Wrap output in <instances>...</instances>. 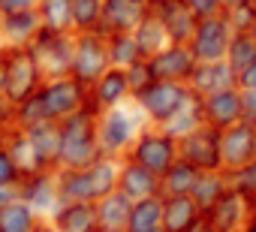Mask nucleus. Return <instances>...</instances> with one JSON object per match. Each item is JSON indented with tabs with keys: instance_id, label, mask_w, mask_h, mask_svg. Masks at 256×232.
I'll use <instances>...</instances> for the list:
<instances>
[{
	"instance_id": "obj_49",
	"label": "nucleus",
	"mask_w": 256,
	"mask_h": 232,
	"mask_svg": "<svg viewBox=\"0 0 256 232\" xmlns=\"http://www.w3.org/2000/svg\"><path fill=\"white\" fill-rule=\"evenodd\" d=\"M96 232H124V229H106V226H100Z\"/></svg>"
},
{
	"instance_id": "obj_43",
	"label": "nucleus",
	"mask_w": 256,
	"mask_h": 232,
	"mask_svg": "<svg viewBox=\"0 0 256 232\" xmlns=\"http://www.w3.org/2000/svg\"><path fill=\"white\" fill-rule=\"evenodd\" d=\"M40 0H0V16L4 12H22V10H36Z\"/></svg>"
},
{
	"instance_id": "obj_18",
	"label": "nucleus",
	"mask_w": 256,
	"mask_h": 232,
	"mask_svg": "<svg viewBox=\"0 0 256 232\" xmlns=\"http://www.w3.org/2000/svg\"><path fill=\"white\" fill-rule=\"evenodd\" d=\"M187 88L196 96H208L226 88H238V76L226 60H208V64H196V70L187 78Z\"/></svg>"
},
{
	"instance_id": "obj_54",
	"label": "nucleus",
	"mask_w": 256,
	"mask_h": 232,
	"mask_svg": "<svg viewBox=\"0 0 256 232\" xmlns=\"http://www.w3.org/2000/svg\"><path fill=\"white\" fill-rule=\"evenodd\" d=\"M250 6H253V10H256V0H250Z\"/></svg>"
},
{
	"instance_id": "obj_17",
	"label": "nucleus",
	"mask_w": 256,
	"mask_h": 232,
	"mask_svg": "<svg viewBox=\"0 0 256 232\" xmlns=\"http://www.w3.org/2000/svg\"><path fill=\"white\" fill-rule=\"evenodd\" d=\"M202 118L205 124L226 130L241 121V88H226L217 94L202 96Z\"/></svg>"
},
{
	"instance_id": "obj_26",
	"label": "nucleus",
	"mask_w": 256,
	"mask_h": 232,
	"mask_svg": "<svg viewBox=\"0 0 256 232\" xmlns=\"http://www.w3.org/2000/svg\"><path fill=\"white\" fill-rule=\"evenodd\" d=\"M199 205L193 196H163V229L166 232H187L190 223L199 217Z\"/></svg>"
},
{
	"instance_id": "obj_7",
	"label": "nucleus",
	"mask_w": 256,
	"mask_h": 232,
	"mask_svg": "<svg viewBox=\"0 0 256 232\" xmlns=\"http://www.w3.org/2000/svg\"><path fill=\"white\" fill-rule=\"evenodd\" d=\"M126 157L142 163L145 169H151L154 175H163L175 160H178V139L172 133H166L163 127L154 130H139L133 148L126 151Z\"/></svg>"
},
{
	"instance_id": "obj_15",
	"label": "nucleus",
	"mask_w": 256,
	"mask_h": 232,
	"mask_svg": "<svg viewBox=\"0 0 256 232\" xmlns=\"http://www.w3.org/2000/svg\"><path fill=\"white\" fill-rule=\"evenodd\" d=\"M148 60L154 66V76L163 82H184L187 84L190 72L196 70V58H193L190 46H184V42H169L166 48H160Z\"/></svg>"
},
{
	"instance_id": "obj_38",
	"label": "nucleus",
	"mask_w": 256,
	"mask_h": 232,
	"mask_svg": "<svg viewBox=\"0 0 256 232\" xmlns=\"http://www.w3.org/2000/svg\"><path fill=\"white\" fill-rule=\"evenodd\" d=\"M126 82H130V96H133V100H136L139 94H145V90L157 82L151 60H148V58H139L133 66H126Z\"/></svg>"
},
{
	"instance_id": "obj_10",
	"label": "nucleus",
	"mask_w": 256,
	"mask_h": 232,
	"mask_svg": "<svg viewBox=\"0 0 256 232\" xmlns=\"http://www.w3.org/2000/svg\"><path fill=\"white\" fill-rule=\"evenodd\" d=\"M178 157L196 166L199 172H217L223 169L220 160V130L211 124H199L187 136L178 139Z\"/></svg>"
},
{
	"instance_id": "obj_6",
	"label": "nucleus",
	"mask_w": 256,
	"mask_h": 232,
	"mask_svg": "<svg viewBox=\"0 0 256 232\" xmlns=\"http://www.w3.org/2000/svg\"><path fill=\"white\" fill-rule=\"evenodd\" d=\"M190 88L184 84V82H163V78H157L145 94H139L133 102L151 118V124H157V127H163V124H169L175 114L184 108V102L190 100Z\"/></svg>"
},
{
	"instance_id": "obj_47",
	"label": "nucleus",
	"mask_w": 256,
	"mask_h": 232,
	"mask_svg": "<svg viewBox=\"0 0 256 232\" xmlns=\"http://www.w3.org/2000/svg\"><path fill=\"white\" fill-rule=\"evenodd\" d=\"M244 4H250V0H223V12L226 10H235V6H244Z\"/></svg>"
},
{
	"instance_id": "obj_46",
	"label": "nucleus",
	"mask_w": 256,
	"mask_h": 232,
	"mask_svg": "<svg viewBox=\"0 0 256 232\" xmlns=\"http://www.w3.org/2000/svg\"><path fill=\"white\" fill-rule=\"evenodd\" d=\"M187 232H217V229H214L211 217H208V214L202 211V214H199V217H196V220L190 223V229H187Z\"/></svg>"
},
{
	"instance_id": "obj_16",
	"label": "nucleus",
	"mask_w": 256,
	"mask_h": 232,
	"mask_svg": "<svg viewBox=\"0 0 256 232\" xmlns=\"http://www.w3.org/2000/svg\"><path fill=\"white\" fill-rule=\"evenodd\" d=\"M148 10L163 22V28H166V34H169L172 42H184V46L190 42L199 18L193 16V10L184 4V0H157V4L148 6Z\"/></svg>"
},
{
	"instance_id": "obj_52",
	"label": "nucleus",
	"mask_w": 256,
	"mask_h": 232,
	"mask_svg": "<svg viewBox=\"0 0 256 232\" xmlns=\"http://www.w3.org/2000/svg\"><path fill=\"white\" fill-rule=\"evenodd\" d=\"M4 133H6V130H0V145H4Z\"/></svg>"
},
{
	"instance_id": "obj_21",
	"label": "nucleus",
	"mask_w": 256,
	"mask_h": 232,
	"mask_svg": "<svg viewBox=\"0 0 256 232\" xmlns=\"http://www.w3.org/2000/svg\"><path fill=\"white\" fill-rule=\"evenodd\" d=\"M256 208L238 193V190H226L214 205H211V211H205L208 217H211V223H214V229L217 232H238L241 229V223L253 214Z\"/></svg>"
},
{
	"instance_id": "obj_27",
	"label": "nucleus",
	"mask_w": 256,
	"mask_h": 232,
	"mask_svg": "<svg viewBox=\"0 0 256 232\" xmlns=\"http://www.w3.org/2000/svg\"><path fill=\"white\" fill-rule=\"evenodd\" d=\"M130 208H133V199L114 187L112 193H106V196L96 202V217H100V226H106V229H124V232H126Z\"/></svg>"
},
{
	"instance_id": "obj_8",
	"label": "nucleus",
	"mask_w": 256,
	"mask_h": 232,
	"mask_svg": "<svg viewBox=\"0 0 256 232\" xmlns=\"http://www.w3.org/2000/svg\"><path fill=\"white\" fill-rule=\"evenodd\" d=\"M112 66L108 60V46H106V36L100 30H90V34H76V48H72V70L70 76L76 82H82L84 88H90L106 70Z\"/></svg>"
},
{
	"instance_id": "obj_34",
	"label": "nucleus",
	"mask_w": 256,
	"mask_h": 232,
	"mask_svg": "<svg viewBox=\"0 0 256 232\" xmlns=\"http://www.w3.org/2000/svg\"><path fill=\"white\" fill-rule=\"evenodd\" d=\"M36 12H40L42 28L72 34V0H40Z\"/></svg>"
},
{
	"instance_id": "obj_4",
	"label": "nucleus",
	"mask_w": 256,
	"mask_h": 232,
	"mask_svg": "<svg viewBox=\"0 0 256 232\" xmlns=\"http://www.w3.org/2000/svg\"><path fill=\"white\" fill-rule=\"evenodd\" d=\"M72 48H76V34H60V30H48V28H40V34L28 46V52L34 54V60H36L46 82L70 76Z\"/></svg>"
},
{
	"instance_id": "obj_13",
	"label": "nucleus",
	"mask_w": 256,
	"mask_h": 232,
	"mask_svg": "<svg viewBox=\"0 0 256 232\" xmlns=\"http://www.w3.org/2000/svg\"><path fill=\"white\" fill-rule=\"evenodd\" d=\"M124 100H133L130 96V82H126V70L120 66H108L90 88H88V106L94 112H106L120 106Z\"/></svg>"
},
{
	"instance_id": "obj_44",
	"label": "nucleus",
	"mask_w": 256,
	"mask_h": 232,
	"mask_svg": "<svg viewBox=\"0 0 256 232\" xmlns=\"http://www.w3.org/2000/svg\"><path fill=\"white\" fill-rule=\"evenodd\" d=\"M238 88L241 90H256V60L238 72Z\"/></svg>"
},
{
	"instance_id": "obj_42",
	"label": "nucleus",
	"mask_w": 256,
	"mask_h": 232,
	"mask_svg": "<svg viewBox=\"0 0 256 232\" xmlns=\"http://www.w3.org/2000/svg\"><path fill=\"white\" fill-rule=\"evenodd\" d=\"M241 121L256 127V90H241Z\"/></svg>"
},
{
	"instance_id": "obj_32",
	"label": "nucleus",
	"mask_w": 256,
	"mask_h": 232,
	"mask_svg": "<svg viewBox=\"0 0 256 232\" xmlns=\"http://www.w3.org/2000/svg\"><path fill=\"white\" fill-rule=\"evenodd\" d=\"M136 42H139V48H142V54L145 58H151V54H157L160 48H166L172 40H169V34H166V28H163V22L148 10L145 12V18L136 24Z\"/></svg>"
},
{
	"instance_id": "obj_36",
	"label": "nucleus",
	"mask_w": 256,
	"mask_h": 232,
	"mask_svg": "<svg viewBox=\"0 0 256 232\" xmlns=\"http://www.w3.org/2000/svg\"><path fill=\"white\" fill-rule=\"evenodd\" d=\"M102 22V0H72V34L100 30Z\"/></svg>"
},
{
	"instance_id": "obj_24",
	"label": "nucleus",
	"mask_w": 256,
	"mask_h": 232,
	"mask_svg": "<svg viewBox=\"0 0 256 232\" xmlns=\"http://www.w3.org/2000/svg\"><path fill=\"white\" fill-rule=\"evenodd\" d=\"M96 202H60L54 211V232H96Z\"/></svg>"
},
{
	"instance_id": "obj_39",
	"label": "nucleus",
	"mask_w": 256,
	"mask_h": 232,
	"mask_svg": "<svg viewBox=\"0 0 256 232\" xmlns=\"http://www.w3.org/2000/svg\"><path fill=\"white\" fill-rule=\"evenodd\" d=\"M223 16H226V22L232 24V34H250V30H253L256 10H253L250 4H244V6H235V10H226Z\"/></svg>"
},
{
	"instance_id": "obj_37",
	"label": "nucleus",
	"mask_w": 256,
	"mask_h": 232,
	"mask_svg": "<svg viewBox=\"0 0 256 232\" xmlns=\"http://www.w3.org/2000/svg\"><path fill=\"white\" fill-rule=\"evenodd\" d=\"M226 178H229V187H232V190H238V193H241L253 208H256V160L244 163L241 169L226 172Z\"/></svg>"
},
{
	"instance_id": "obj_25",
	"label": "nucleus",
	"mask_w": 256,
	"mask_h": 232,
	"mask_svg": "<svg viewBox=\"0 0 256 232\" xmlns=\"http://www.w3.org/2000/svg\"><path fill=\"white\" fill-rule=\"evenodd\" d=\"M22 130H24V127H22ZM28 136H30L34 145H36V154H40V160H42V169L58 172V166H60V124H58V121L34 124V127H28Z\"/></svg>"
},
{
	"instance_id": "obj_9",
	"label": "nucleus",
	"mask_w": 256,
	"mask_h": 232,
	"mask_svg": "<svg viewBox=\"0 0 256 232\" xmlns=\"http://www.w3.org/2000/svg\"><path fill=\"white\" fill-rule=\"evenodd\" d=\"M40 100L42 108L48 114V121H64L70 114H76L78 108L88 106V88L82 82H76L72 76H60V78H48L40 88Z\"/></svg>"
},
{
	"instance_id": "obj_22",
	"label": "nucleus",
	"mask_w": 256,
	"mask_h": 232,
	"mask_svg": "<svg viewBox=\"0 0 256 232\" xmlns=\"http://www.w3.org/2000/svg\"><path fill=\"white\" fill-rule=\"evenodd\" d=\"M42 22L36 10L22 12H4L0 16V46H30V40L40 34Z\"/></svg>"
},
{
	"instance_id": "obj_40",
	"label": "nucleus",
	"mask_w": 256,
	"mask_h": 232,
	"mask_svg": "<svg viewBox=\"0 0 256 232\" xmlns=\"http://www.w3.org/2000/svg\"><path fill=\"white\" fill-rule=\"evenodd\" d=\"M22 181V172H18V166L12 163V157H10V151L0 145V184H18Z\"/></svg>"
},
{
	"instance_id": "obj_48",
	"label": "nucleus",
	"mask_w": 256,
	"mask_h": 232,
	"mask_svg": "<svg viewBox=\"0 0 256 232\" xmlns=\"http://www.w3.org/2000/svg\"><path fill=\"white\" fill-rule=\"evenodd\" d=\"M139 4H142V6H154V4H157V0H139Z\"/></svg>"
},
{
	"instance_id": "obj_23",
	"label": "nucleus",
	"mask_w": 256,
	"mask_h": 232,
	"mask_svg": "<svg viewBox=\"0 0 256 232\" xmlns=\"http://www.w3.org/2000/svg\"><path fill=\"white\" fill-rule=\"evenodd\" d=\"M4 148L10 151V157H12V163L18 166L22 178L36 175V172H46V169H42V160H40V154H36V145H34V139L28 136V130L10 127V130L4 133Z\"/></svg>"
},
{
	"instance_id": "obj_12",
	"label": "nucleus",
	"mask_w": 256,
	"mask_h": 232,
	"mask_svg": "<svg viewBox=\"0 0 256 232\" xmlns=\"http://www.w3.org/2000/svg\"><path fill=\"white\" fill-rule=\"evenodd\" d=\"M220 160H223V172L241 169L244 163L256 160V127L238 121L220 130Z\"/></svg>"
},
{
	"instance_id": "obj_33",
	"label": "nucleus",
	"mask_w": 256,
	"mask_h": 232,
	"mask_svg": "<svg viewBox=\"0 0 256 232\" xmlns=\"http://www.w3.org/2000/svg\"><path fill=\"white\" fill-rule=\"evenodd\" d=\"M106 46H108V60H112V66H120V70L133 66L139 58H145L142 48H139V42H136V34H133V30H130V34H108V36H106Z\"/></svg>"
},
{
	"instance_id": "obj_11",
	"label": "nucleus",
	"mask_w": 256,
	"mask_h": 232,
	"mask_svg": "<svg viewBox=\"0 0 256 232\" xmlns=\"http://www.w3.org/2000/svg\"><path fill=\"white\" fill-rule=\"evenodd\" d=\"M229 40H232V24L226 22V16H211V18H199L187 46L196 64H208V60H226Z\"/></svg>"
},
{
	"instance_id": "obj_51",
	"label": "nucleus",
	"mask_w": 256,
	"mask_h": 232,
	"mask_svg": "<svg viewBox=\"0 0 256 232\" xmlns=\"http://www.w3.org/2000/svg\"><path fill=\"white\" fill-rule=\"evenodd\" d=\"M250 34H253V36H256V18H253V30H250Z\"/></svg>"
},
{
	"instance_id": "obj_5",
	"label": "nucleus",
	"mask_w": 256,
	"mask_h": 232,
	"mask_svg": "<svg viewBox=\"0 0 256 232\" xmlns=\"http://www.w3.org/2000/svg\"><path fill=\"white\" fill-rule=\"evenodd\" d=\"M136 136H139L136 121L124 106L96 112V142H100V151L106 157H118V160L126 157V151L133 148Z\"/></svg>"
},
{
	"instance_id": "obj_2",
	"label": "nucleus",
	"mask_w": 256,
	"mask_h": 232,
	"mask_svg": "<svg viewBox=\"0 0 256 232\" xmlns=\"http://www.w3.org/2000/svg\"><path fill=\"white\" fill-rule=\"evenodd\" d=\"M100 157L102 151L96 142V112L84 106L60 121V166L58 169H84Z\"/></svg>"
},
{
	"instance_id": "obj_31",
	"label": "nucleus",
	"mask_w": 256,
	"mask_h": 232,
	"mask_svg": "<svg viewBox=\"0 0 256 232\" xmlns=\"http://www.w3.org/2000/svg\"><path fill=\"white\" fill-rule=\"evenodd\" d=\"M163 223V193L136 199L130 208V220H126V232H145Z\"/></svg>"
},
{
	"instance_id": "obj_3",
	"label": "nucleus",
	"mask_w": 256,
	"mask_h": 232,
	"mask_svg": "<svg viewBox=\"0 0 256 232\" xmlns=\"http://www.w3.org/2000/svg\"><path fill=\"white\" fill-rule=\"evenodd\" d=\"M42 72L28 46H0V94L12 106L24 102L42 88Z\"/></svg>"
},
{
	"instance_id": "obj_45",
	"label": "nucleus",
	"mask_w": 256,
	"mask_h": 232,
	"mask_svg": "<svg viewBox=\"0 0 256 232\" xmlns=\"http://www.w3.org/2000/svg\"><path fill=\"white\" fill-rule=\"evenodd\" d=\"M18 184H22V181H18ZM18 184H0V208L10 205V202H16V199H22Z\"/></svg>"
},
{
	"instance_id": "obj_14",
	"label": "nucleus",
	"mask_w": 256,
	"mask_h": 232,
	"mask_svg": "<svg viewBox=\"0 0 256 232\" xmlns=\"http://www.w3.org/2000/svg\"><path fill=\"white\" fill-rule=\"evenodd\" d=\"M18 190H22V199H24V202L40 214V217H42V214H48V211L54 214V211H58V205L64 202V199H60V190H58V172H52V169L22 178Z\"/></svg>"
},
{
	"instance_id": "obj_35",
	"label": "nucleus",
	"mask_w": 256,
	"mask_h": 232,
	"mask_svg": "<svg viewBox=\"0 0 256 232\" xmlns=\"http://www.w3.org/2000/svg\"><path fill=\"white\" fill-rule=\"evenodd\" d=\"M256 60V36L253 34H232L226 48V64L235 70V76Z\"/></svg>"
},
{
	"instance_id": "obj_20",
	"label": "nucleus",
	"mask_w": 256,
	"mask_h": 232,
	"mask_svg": "<svg viewBox=\"0 0 256 232\" xmlns=\"http://www.w3.org/2000/svg\"><path fill=\"white\" fill-rule=\"evenodd\" d=\"M118 190L126 193L133 202L136 199H148L160 193V175H154L151 169H145L142 163L120 157V169H118Z\"/></svg>"
},
{
	"instance_id": "obj_1",
	"label": "nucleus",
	"mask_w": 256,
	"mask_h": 232,
	"mask_svg": "<svg viewBox=\"0 0 256 232\" xmlns=\"http://www.w3.org/2000/svg\"><path fill=\"white\" fill-rule=\"evenodd\" d=\"M118 157H100L84 169H58V190L64 202H100L118 187Z\"/></svg>"
},
{
	"instance_id": "obj_29",
	"label": "nucleus",
	"mask_w": 256,
	"mask_h": 232,
	"mask_svg": "<svg viewBox=\"0 0 256 232\" xmlns=\"http://www.w3.org/2000/svg\"><path fill=\"white\" fill-rule=\"evenodd\" d=\"M40 226V214L24 199H16L0 208V232H36Z\"/></svg>"
},
{
	"instance_id": "obj_28",
	"label": "nucleus",
	"mask_w": 256,
	"mask_h": 232,
	"mask_svg": "<svg viewBox=\"0 0 256 232\" xmlns=\"http://www.w3.org/2000/svg\"><path fill=\"white\" fill-rule=\"evenodd\" d=\"M196 178H199V169L178 157V160L160 175V193H163V196H190Z\"/></svg>"
},
{
	"instance_id": "obj_19",
	"label": "nucleus",
	"mask_w": 256,
	"mask_h": 232,
	"mask_svg": "<svg viewBox=\"0 0 256 232\" xmlns=\"http://www.w3.org/2000/svg\"><path fill=\"white\" fill-rule=\"evenodd\" d=\"M148 6H142L139 0H102V22H100V34H130L136 30V24L145 18Z\"/></svg>"
},
{
	"instance_id": "obj_41",
	"label": "nucleus",
	"mask_w": 256,
	"mask_h": 232,
	"mask_svg": "<svg viewBox=\"0 0 256 232\" xmlns=\"http://www.w3.org/2000/svg\"><path fill=\"white\" fill-rule=\"evenodd\" d=\"M193 10L196 18H211V16H223V0H184Z\"/></svg>"
},
{
	"instance_id": "obj_30",
	"label": "nucleus",
	"mask_w": 256,
	"mask_h": 232,
	"mask_svg": "<svg viewBox=\"0 0 256 232\" xmlns=\"http://www.w3.org/2000/svg\"><path fill=\"white\" fill-rule=\"evenodd\" d=\"M226 190H229V178H226L223 169H217V172H199V178H196L190 196H193V202L199 205V211H211V205H214Z\"/></svg>"
},
{
	"instance_id": "obj_50",
	"label": "nucleus",
	"mask_w": 256,
	"mask_h": 232,
	"mask_svg": "<svg viewBox=\"0 0 256 232\" xmlns=\"http://www.w3.org/2000/svg\"><path fill=\"white\" fill-rule=\"evenodd\" d=\"M145 232H166L163 226H154V229H145Z\"/></svg>"
},
{
	"instance_id": "obj_53",
	"label": "nucleus",
	"mask_w": 256,
	"mask_h": 232,
	"mask_svg": "<svg viewBox=\"0 0 256 232\" xmlns=\"http://www.w3.org/2000/svg\"><path fill=\"white\" fill-rule=\"evenodd\" d=\"M36 232H48V229H46V226H40V229H36Z\"/></svg>"
}]
</instances>
